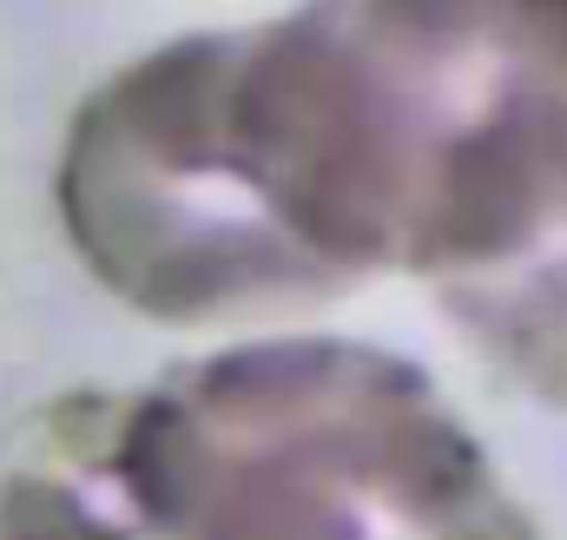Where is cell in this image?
Segmentation results:
<instances>
[{"mask_svg": "<svg viewBox=\"0 0 567 540\" xmlns=\"http://www.w3.org/2000/svg\"><path fill=\"white\" fill-rule=\"evenodd\" d=\"M0 540H165L120 461L113 390H66L0 461Z\"/></svg>", "mask_w": 567, "mask_h": 540, "instance_id": "cell-3", "label": "cell"}, {"mask_svg": "<svg viewBox=\"0 0 567 540\" xmlns=\"http://www.w3.org/2000/svg\"><path fill=\"white\" fill-rule=\"evenodd\" d=\"M172 205L265 330L416 283L567 408V0H297L158 46Z\"/></svg>", "mask_w": 567, "mask_h": 540, "instance_id": "cell-1", "label": "cell"}, {"mask_svg": "<svg viewBox=\"0 0 567 540\" xmlns=\"http://www.w3.org/2000/svg\"><path fill=\"white\" fill-rule=\"evenodd\" d=\"M120 461L165 540H542L416 356L271 330L113 390Z\"/></svg>", "mask_w": 567, "mask_h": 540, "instance_id": "cell-2", "label": "cell"}]
</instances>
